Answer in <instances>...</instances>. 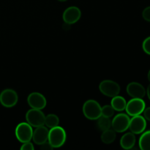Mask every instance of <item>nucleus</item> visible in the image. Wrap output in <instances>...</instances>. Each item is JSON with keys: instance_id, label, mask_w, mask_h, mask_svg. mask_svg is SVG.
Returning a JSON list of instances; mask_svg holds the SVG:
<instances>
[{"instance_id": "obj_1", "label": "nucleus", "mask_w": 150, "mask_h": 150, "mask_svg": "<svg viewBox=\"0 0 150 150\" xmlns=\"http://www.w3.org/2000/svg\"><path fill=\"white\" fill-rule=\"evenodd\" d=\"M66 138L67 135L65 130L58 125L52 127L49 130L48 141L53 147L59 148L64 145V144L65 143Z\"/></svg>"}, {"instance_id": "obj_2", "label": "nucleus", "mask_w": 150, "mask_h": 150, "mask_svg": "<svg viewBox=\"0 0 150 150\" xmlns=\"http://www.w3.org/2000/svg\"><path fill=\"white\" fill-rule=\"evenodd\" d=\"M83 113L86 118L97 120L101 116V106L95 100H88L83 105Z\"/></svg>"}, {"instance_id": "obj_3", "label": "nucleus", "mask_w": 150, "mask_h": 150, "mask_svg": "<svg viewBox=\"0 0 150 150\" xmlns=\"http://www.w3.org/2000/svg\"><path fill=\"white\" fill-rule=\"evenodd\" d=\"M16 139L21 143L30 142L32 139L33 130L32 127L27 122H21L17 125L16 128Z\"/></svg>"}, {"instance_id": "obj_4", "label": "nucleus", "mask_w": 150, "mask_h": 150, "mask_svg": "<svg viewBox=\"0 0 150 150\" xmlns=\"http://www.w3.org/2000/svg\"><path fill=\"white\" fill-rule=\"evenodd\" d=\"M45 115L41 110L32 109L29 110L26 114V122L29 123L32 127H38L45 125Z\"/></svg>"}, {"instance_id": "obj_5", "label": "nucleus", "mask_w": 150, "mask_h": 150, "mask_svg": "<svg viewBox=\"0 0 150 150\" xmlns=\"http://www.w3.org/2000/svg\"><path fill=\"white\" fill-rule=\"evenodd\" d=\"M146 104L142 98H133L127 103L126 112L130 117L140 115L144 111Z\"/></svg>"}, {"instance_id": "obj_6", "label": "nucleus", "mask_w": 150, "mask_h": 150, "mask_svg": "<svg viewBox=\"0 0 150 150\" xmlns=\"http://www.w3.org/2000/svg\"><path fill=\"white\" fill-rule=\"evenodd\" d=\"M99 89L105 96L114 98L120 94V86L117 82L112 80H104L100 82Z\"/></svg>"}, {"instance_id": "obj_7", "label": "nucleus", "mask_w": 150, "mask_h": 150, "mask_svg": "<svg viewBox=\"0 0 150 150\" xmlns=\"http://www.w3.org/2000/svg\"><path fill=\"white\" fill-rule=\"evenodd\" d=\"M130 119L127 114H119L111 121V127L116 133H124L129 128Z\"/></svg>"}, {"instance_id": "obj_8", "label": "nucleus", "mask_w": 150, "mask_h": 150, "mask_svg": "<svg viewBox=\"0 0 150 150\" xmlns=\"http://www.w3.org/2000/svg\"><path fill=\"white\" fill-rule=\"evenodd\" d=\"M18 96L17 92L11 89H6L0 93V103L6 108H12L17 104Z\"/></svg>"}, {"instance_id": "obj_9", "label": "nucleus", "mask_w": 150, "mask_h": 150, "mask_svg": "<svg viewBox=\"0 0 150 150\" xmlns=\"http://www.w3.org/2000/svg\"><path fill=\"white\" fill-rule=\"evenodd\" d=\"M27 103L31 108L38 110L43 109L47 104L46 99L44 95L37 92L29 94L27 98Z\"/></svg>"}, {"instance_id": "obj_10", "label": "nucleus", "mask_w": 150, "mask_h": 150, "mask_svg": "<svg viewBox=\"0 0 150 150\" xmlns=\"http://www.w3.org/2000/svg\"><path fill=\"white\" fill-rule=\"evenodd\" d=\"M130 120L129 128L130 131L134 134H141L145 130L146 127V119L140 115L132 117Z\"/></svg>"}, {"instance_id": "obj_11", "label": "nucleus", "mask_w": 150, "mask_h": 150, "mask_svg": "<svg viewBox=\"0 0 150 150\" xmlns=\"http://www.w3.org/2000/svg\"><path fill=\"white\" fill-rule=\"evenodd\" d=\"M81 16V10L77 7L71 6L66 9L62 15V18L64 21L67 24H73L79 21Z\"/></svg>"}, {"instance_id": "obj_12", "label": "nucleus", "mask_w": 150, "mask_h": 150, "mask_svg": "<svg viewBox=\"0 0 150 150\" xmlns=\"http://www.w3.org/2000/svg\"><path fill=\"white\" fill-rule=\"evenodd\" d=\"M35 128L36 129L33 131L32 139L35 144L40 146L43 143L48 142L49 130H48V127H45L44 125L40 126V127H35Z\"/></svg>"}, {"instance_id": "obj_13", "label": "nucleus", "mask_w": 150, "mask_h": 150, "mask_svg": "<svg viewBox=\"0 0 150 150\" xmlns=\"http://www.w3.org/2000/svg\"><path fill=\"white\" fill-rule=\"evenodd\" d=\"M127 93L133 98H144L146 95V89L144 86L138 82H131L129 83L126 88Z\"/></svg>"}, {"instance_id": "obj_14", "label": "nucleus", "mask_w": 150, "mask_h": 150, "mask_svg": "<svg viewBox=\"0 0 150 150\" xmlns=\"http://www.w3.org/2000/svg\"><path fill=\"white\" fill-rule=\"evenodd\" d=\"M136 136L132 132L127 133L122 136L120 139V146L124 149H133L136 144Z\"/></svg>"}, {"instance_id": "obj_15", "label": "nucleus", "mask_w": 150, "mask_h": 150, "mask_svg": "<svg viewBox=\"0 0 150 150\" xmlns=\"http://www.w3.org/2000/svg\"><path fill=\"white\" fill-rule=\"evenodd\" d=\"M126 105H127V102H126L125 99L123 97L117 96L112 98L111 102V105L113 107L114 111H122L125 110Z\"/></svg>"}, {"instance_id": "obj_16", "label": "nucleus", "mask_w": 150, "mask_h": 150, "mask_svg": "<svg viewBox=\"0 0 150 150\" xmlns=\"http://www.w3.org/2000/svg\"><path fill=\"white\" fill-rule=\"evenodd\" d=\"M139 148L142 150H150V130L142 133L139 142Z\"/></svg>"}, {"instance_id": "obj_17", "label": "nucleus", "mask_w": 150, "mask_h": 150, "mask_svg": "<svg viewBox=\"0 0 150 150\" xmlns=\"http://www.w3.org/2000/svg\"><path fill=\"white\" fill-rule=\"evenodd\" d=\"M116 132L112 129H108L106 130L103 131L102 135H101V141L103 143L105 144H110L113 143L116 139Z\"/></svg>"}, {"instance_id": "obj_18", "label": "nucleus", "mask_w": 150, "mask_h": 150, "mask_svg": "<svg viewBox=\"0 0 150 150\" xmlns=\"http://www.w3.org/2000/svg\"><path fill=\"white\" fill-rule=\"evenodd\" d=\"M59 119L56 114H48L45 118V125L48 128H52L59 125Z\"/></svg>"}, {"instance_id": "obj_19", "label": "nucleus", "mask_w": 150, "mask_h": 150, "mask_svg": "<svg viewBox=\"0 0 150 150\" xmlns=\"http://www.w3.org/2000/svg\"><path fill=\"white\" fill-rule=\"evenodd\" d=\"M98 126L102 131L106 130L108 129H110L111 127V121L110 118L108 117H103V116H100L99 118L98 119Z\"/></svg>"}, {"instance_id": "obj_20", "label": "nucleus", "mask_w": 150, "mask_h": 150, "mask_svg": "<svg viewBox=\"0 0 150 150\" xmlns=\"http://www.w3.org/2000/svg\"><path fill=\"white\" fill-rule=\"evenodd\" d=\"M114 109L111 105H105L101 107V116L111 118L114 116Z\"/></svg>"}, {"instance_id": "obj_21", "label": "nucleus", "mask_w": 150, "mask_h": 150, "mask_svg": "<svg viewBox=\"0 0 150 150\" xmlns=\"http://www.w3.org/2000/svg\"><path fill=\"white\" fill-rule=\"evenodd\" d=\"M142 48L146 54L150 55V37H148L144 40L142 43Z\"/></svg>"}, {"instance_id": "obj_22", "label": "nucleus", "mask_w": 150, "mask_h": 150, "mask_svg": "<svg viewBox=\"0 0 150 150\" xmlns=\"http://www.w3.org/2000/svg\"><path fill=\"white\" fill-rule=\"evenodd\" d=\"M142 17L146 21L150 22V6L146 7L142 12Z\"/></svg>"}, {"instance_id": "obj_23", "label": "nucleus", "mask_w": 150, "mask_h": 150, "mask_svg": "<svg viewBox=\"0 0 150 150\" xmlns=\"http://www.w3.org/2000/svg\"><path fill=\"white\" fill-rule=\"evenodd\" d=\"M21 150H34L35 147H34L33 144L31 143L30 142H25L23 143L22 146H21Z\"/></svg>"}, {"instance_id": "obj_24", "label": "nucleus", "mask_w": 150, "mask_h": 150, "mask_svg": "<svg viewBox=\"0 0 150 150\" xmlns=\"http://www.w3.org/2000/svg\"><path fill=\"white\" fill-rule=\"evenodd\" d=\"M40 149L42 150H51L54 149V147L50 144L49 142H46L40 145Z\"/></svg>"}, {"instance_id": "obj_25", "label": "nucleus", "mask_w": 150, "mask_h": 150, "mask_svg": "<svg viewBox=\"0 0 150 150\" xmlns=\"http://www.w3.org/2000/svg\"><path fill=\"white\" fill-rule=\"evenodd\" d=\"M144 117L146 119V120L150 122V107L148 108H145L144 111Z\"/></svg>"}, {"instance_id": "obj_26", "label": "nucleus", "mask_w": 150, "mask_h": 150, "mask_svg": "<svg viewBox=\"0 0 150 150\" xmlns=\"http://www.w3.org/2000/svg\"><path fill=\"white\" fill-rule=\"evenodd\" d=\"M146 93L147 94V96H148V98H149V99L150 100V84L149 85V86H148L147 89H146Z\"/></svg>"}, {"instance_id": "obj_27", "label": "nucleus", "mask_w": 150, "mask_h": 150, "mask_svg": "<svg viewBox=\"0 0 150 150\" xmlns=\"http://www.w3.org/2000/svg\"><path fill=\"white\" fill-rule=\"evenodd\" d=\"M147 77H148V80L150 81V70H149V72H148V75H147Z\"/></svg>"}, {"instance_id": "obj_28", "label": "nucleus", "mask_w": 150, "mask_h": 150, "mask_svg": "<svg viewBox=\"0 0 150 150\" xmlns=\"http://www.w3.org/2000/svg\"><path fill=\"white\" fill-rule=\"evenodd\" d=\"M58 1H67V0H58Z\"/></svg>"}]
</instances>
